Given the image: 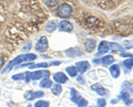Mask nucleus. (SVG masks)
<instances>
[{
	"instance_id": "nucleus-1",
	"label": "nucleus",
	"mask_w": 133,
	"mask_h": 107,
	"mask_svg": "<svg viewBox=\"0 0 133 107\" xmlns=\"http://www.w3.org/2000/svg\"><path fill=\"white\" fill-rule=\"evenodd\" d=\"M37 59V55L36 54H32V53H27V54H21V55H18L17 57H15L12 61H10L5 67L2 70V74H7L8 72H10L12 68L20 65L22 62H28V61H35Z\"/></svg>"
},
{
	"instance_id": "nucleus-2",
	"label": "nucleus",
	"mask_w": 133,
	"mask_h": 107,
	"mask_svg": "<svg viewBox=\"0 0 133 107\" xmlns=\"http://www.w3.org/2000/svg\"><path fill=\"white\" fill-rule=\"evenodd\" d=\"M57 14L60 18H69L72 14V8L66 3H62L58 7L57 9Z\"/></svg>"
},
{
	"instance_id": "nucleus-3",
	"label": "nucleus",
	"mask_w": 133,
	"mask_h": 107,
	"mask_svg": "<svg viewBox=\"0 0 133 107\" xmlns=\"http://www.w3.org/2000/svg\"><path fill=\"white\" fill-rule=\"evenodd\" d=\"M48 48H49V43L47 36H41L36 44V50L38 52H44L48 50Z\"/></svg>"
},
{
	"instance_id": "nucleus-4",
	"label": "nucleus",
	"mask_w": 133,
	"mask_h": 107,
	"mask_svg": "<svg viewBox=\"0 0 133 107\" xmlns=\"http://www.w3.org/2000/svg\"><path fill=\"white\" fill-rule=\"evenodd\" d=\"M50 76V72L49 71H35V72H30V81H37L40 79H45V77Z\"/></svg>"
},
{
	"instance_id": "nucleus-5",
	"label": "nucleus",
	"mask_w": 133,
	"mask_h": 107,
	"mask_svg": "<svg viewBox=\"0 0 133 107\" xmlns=\"http://www.w3.org/2000/svg\"><path fill=\"white\" fill-rule=\"evenodd\" d=\"M44 95V93L42 90H37V92H32V90H28L24 93V98L27 101H33L36 98H40Z\"/></svg>"
},
{
	"instance_id": "nucleus-6",
	"label": "nucleus",
	"mask_w": 133,
	"mask_h": 107,
	"mask_svg": "<svg viewBox=\"0 0 133 107\" xmlns=\"http://www.w3.org/2000/svg\"><path fill=\"white\" fill-rule=\"evenodd\" d=\"M60 31H63V32H71L72 29H73V26L72 23L70 21H66V20H63L59 23V27H58Z\"/></svg>"
},
{
	"instance_id": "nucleus-7",
	"label": "nucleus",
	"mask_w": 133,
	"mask_h": 107,
	"mask_svg": "<svg viewBox=\"0 0 133 107\" xmlns=\"http://www.w3.org/2000/svg\"><path fill=\"white\" fill-rule=\"evenodd\" d=\"M53 81H56V83H58V84H63V83H66L69 80L64 73L58 72L53 75Z\"/></svg>"
},
{
	"instance_id": "nucleus-8",
	"label": "nucleus",
	"mask_w": 133,
	"mask_h": 107,
	"mask_svg": "<svg viewBox=\"0 0 133 107\" xmlns=\"http://www.w3.org/2000/svg\"><path fill=\"white\" fill-rule=\"evenodd\" d=\"M89 67H90V64L88 61H81V62H78L76 64V68L78 73H81V74L84 73L87 70H89Z\"/></svg>"
},
{
	"instance_id": "nucleus-9",
	"label": "nucleus",
	"mask_w": 133,
	"mask_h": 107,
	"mask_svg": "<svg viewBox=\"0 0 133 107\" xmlns=\"http://www.w3.org/2000/svg\"><path fill=\"white\" fill-rule=\"evenodd\" d=\"M110 50V43L107 42V41H102L101 43L99 44V51L95 55H101V54H104L108 51Z\"/></svg>"
},
{
	"instance_id": "nucleus-10",
	"label": "nucleus",
	"mask_w": 133,
	"mask_h": 107,
	"mask_svg": "<svg viewBox=\"0 0 133 107\" xmlns=\"http://www.w3.org/2000/svg\"><path fill=\"white\" fill-rule=\"evenodd\" d=\"M91 88H92V90H94L95 93H98L100 96H105V95H108V90L104 88V87H102L100 84H93L92 86H91Z\"/></svg>"
},
{
	"instance_id": "nucleus-11",
	"label": "nucleus",
	"mask_w": 133,
	"mask_h": 107,
	"mask_svg": "<svg viewBox=\"0 0 133 107\" xmlns=\"http://www.w3.org/2000/svg\"><path fill=\"white\" fill-rule=\"evenodd\" d=\"M100 24H101V22H100L97 18L91 17V18H87V20H85V26L88 28H97Z\"/></svg>"
},
{
	"instance_id": "nucleus-12",
	"label": "nucleus",
	"mask_w": 133,
	"mask_h": 107,
	"mask_svg": "<svg viewBox=\"0 0 133 107\" xmlns=\"http://www.w3.org/2000/svg\"><path fill=\"white\" fill-rule=\"evenodd\" d=\"M110 73H111V76L114 77V79H118L120 76V73H121V70H120V66L116 64L111 65L110 67Z\"/></svg>"
},
{
	"instance_id": "nucleus-13",
	"label": "nucleus",
	"mask_w": 133,
	"mask_h": 107,
	"mask_svg": "<svg viewBox=\"0 0 133 107\" xmlns=\"http://www.w3.org/2000/svg\"><path fill=\"white\" fill-rule=\"evenodd\" d=\"M65 53L69 57H76V56L81 55V51L79 48H71V49H69V50H66Z\"/></svg>"
},
{
	"instance_id": "nucleus-14",
	"label": "nucleus",
	"mask_w": 133,
	"mask_h": 107,
	"mask_svg": "<svg viewBox=\"0 0 133 107\" xmlns=\"http://www.w3.org/2000/svg\"><path fill=\"white\" fill-rule=\"evenodd\" d=\"M95 48V41L92 39H88L84 41V49L88 52H92Z\"/></svg>"
},
{
	"instance_id": "nucleus-15",
	"label": "nucleus",
	"mask_w": 133,
	"mask_h": 107,
	"mask_svg": "<svg viewBox=\"0 0 133 107\" xmlns=\"http://www.w3.org/2000/svg\"><path fill=\"white\" fill-rule=\"evenodd\" d=\"M39 86L41 88H49L52 86V81L49 79V77H45V79H42V81L40 82Z\"/></svg>"
},
{
	"instance_id": "nucleus-16",
	"label": "nucleus",
	"mask_w": 133,
	"mask_h": 107,
	"mask_svg": "<svg viewBox=\"0 0 133 107\" xmlns=\"http://www.w3.org/2000/svg\"><path fill=\"white\" fill-rule=\"evenodd\" d=\"M70 89H71V101L73 103H78L82 97L80 96V94H79L74 88H70Z\"/></svg>"
},
{
	"instance_id": "nucleus-17",
	"label": "nucleus",
	"mask_w": 133,
	"mask_h": 107,
	"mask_svg": "<svg viewBox=\"0 0 133 107\" xmlns=\"http://www.w3.org/2000/svg\"><path fill=\"white\" fill-rule=\"evenodd\" d=\"M114 62V57L112 56V55H107L104 57H102L101 60H100V63H102V64H104V65H109L111 63H113Z\"/></svg>"
},
{
	"instance_id": "nucleus-18",
	"label": "nucleus",
	"mask_w": 133,
	"mask_h": 107,
	"mask_svg": "<svg viewBox=\"0 0 133 107\" xmlns=\"http://www.w3.org/2000/svg\"><path fill=\"white\" fill-rule=\"evenodd\" d=\"M57 28H58V23L56 21H49L47 27H45V30L49 32H52V31H55Z\"/></svg>"
},
{
	"instance_id": "nucleus-19",
	"label": "nucleus",
	"mask_w": 133,
	"mask_h": 107,
	"mask_svg": "<svg viewBox=\"0 0 133 107\" xmlns=\"http://www.w3.org/2000/svg\"><path fill=\"white\" fill-rule=\"evenodd\" d=\"M51 89H52V93L55 94V95H60L61 92H62L61 85L58 84V83H56L55 85H52V86H51Z\"/></svg>"
},
{
	"instance_id": "nucleus-20",
	"label": "nucleus",
	"mask_w": 133,
	"mask_h": 107,
	"mask_svg": "<svg viewBox=\"0 0 133 107\" xmlns=\"http://www.w3.org/2000/svg\"><path fill=\"white\" fill-rule=\"evenodd\" d=\"M65 72L69 74L70 76H72V77H76L78 75V71H77V68L76 66H68L65 70Z\"/></svg>"
},
{
	"instance_id": "nucleus-21",
	"label": "nucleus",
	"mask_w": 133,
	"mask_h": 107,
	"mask_svg": "<svg viewBox=\"0 0 133 107\" xmlns=\"http://www.w3.org/2000/svg\"><path fill=\"white\" fill-rule=\"evenodd\" d=\"M110 49L113 52H115V51H119V52H122L124 49L121 47L120 44H116V43H110Z\"/></svg>"
},
{
	"instance_id": "nucleus-22",
	"label": "nucleus",
	"mask_w": 133,
	"mask_h": 107,
	"mask_svg": "<svg viewBox=\"0 0 133 107\" xmlns=\"http://www.w3.org/2000/svg\"><path fill=\"white\" fill-rule=\"evenodd\" d=\"M49 105H50L49 102L40 100V101H38V102H37L36 104H35V107H49Z\"/></svg>"
},
{
	"instance_id": "nucleus-23",
	"label": "nucleus",
	"mask_w": 133,
	"mask_h": 107,
	"mask_svg": "<svg viewBox=\"0 0 133 107\" xmlns=\"http://www.w3.org/2000/svg\"><path fill=\"white\" fill-rule=\"evenodd\" d=\"M49 66V63H37V64H30L29 67L30 68H38V67H48Z\"/></svg>"
},
{
	"instance_id": "nucleus-24",
	"label": "nucleus",
	"mask_w": 133,
	"mask_h": 107,
	"mask_svg": "<svg viewBox=\"0 0 133 107\" xmlns=\"http://www.w3.org/2000/svg\"><path fill=\"white\" fill-rule=\"evenodd\" d=\"M12 80L14 81H22V80H24V73L16 74V75L12 76Z\"/></svg>"
},
{
	"instance_id": "nucleus-25",
	"label": "nucleus",
	"mask_w": 133,
	"mask_h": 107,
	"mask_svg": "<svg viewBox=\"0 0 133 107\" xmlns=\"http://www.w3.org/2000/svg\"><path fill=\"white\" fill-rule=\"evenodd\" d=\"M77 104H78L79 107H87V106H88V101L84 100V98H81V100L79 101Z\"/></svg>"
},
{
	"instance_id": "nucleus-26",
	"label": "nucleus",
	"mask_w": 133,
	"mask_h": 107,
	"mask_svg": "<svg viewBox=\"0 0 133 107\" xmlns=\"http://www.w3.org/2000/svg\"><path fill=\"white\" fill-rule=\"evenodd\" d=\"M42 2H44L45 5H48L50 7H52V6H56L57 5L58 0H42Z\"/></svg>"
},
{
	"instance_id": "nucleus-27",
	"label": "nucleus",
	"mask_w": 133,
	"mask_h": 107,
	"mask_svg": "<svg viewBox=\"0 0 133 107\" xmlns=\"http://www.w3.org/2000/svg\"><path fill=\"white\" fill-rule=\"evenodd\" d=\"M105 104H107V102L104 98H99L98 100V106L99 107H105Z\"/></svg>"
},
{
	"instance_id": "nucleus-28",
	"label": "nucleus",
	"mask_w": 133,
	"mask_h": 107,
	"mask_svg": "<svg viewBox=\"0 0 133 107\" xmlns=\"http://www.w3.org/2000/svg\"><path fill=\"white\" fill-rule=\"evenodd\" d=\"M3 64H5V57L2 55H0V70H1V67L3 66Z\"/></svg>"
},
{
	"instance_id": "nucleus-29",
	"label": "nucleus",
	"mask_w": 133,
	"mask_h": 107,
	"mask_svg": "<svg viewBox=\"0 0 133 107\" xmlns=\"http://www.w3.org/2000/svg\"><path fill=\"white\" fill-rule=\"evenodd\" d=\"M124 44H125V45H124V49H132L133 48V45L130 43V42H125V43H124Z\"/></svg>"
},
{
	"instance_id": "nucleus-30",
	"label": "nucleus",
	"mask_w": 133,
	"mask_h": 107,
	"mask_svg": "<svg viewBox=\"0 0 133 107\" xmlns=\"http://www.w3.org/2000/svg\"><path fill=\"white\" fill-rule=\"evenodd\" d=\"M30 48H31V43L29 42V43L26 45V47H23V48H22V50H23V51H26V50H29Z\"/></svg>"
},
{
	"instance_id": "nucleus-31",
	"label": "nucleus",
	"mask_w": 133,
	"mask_h": 107,
	"mask_svg": "<svg viewBox=\"0 0 133 107\" xmlns=\"http://www.w3.org/2000/svg\"><path fill=\"white\" fill-rule=\"evenodd\" d=\"M124 85L128 86V87H130V89L133 92V84H132V83H124Z\"/></svg>"
},
{
	"instance_id": "nucleus-32",
	"label": "nucleus",
	"mask_w": 133,
	"mask_h": 107,
	"mask_svg": "<svg viewBox=\"0 0 133 107\" xmlns=\"http://www.w3.org/2000/svg\"><path fill=\"white\" fill-rule=\"evenodd\" d=\"M78 82H79V83H80V84H85V82L83 81L82 77H78Z\"/></svg>"
},
{
	"instance_id": "nucleus-33",
	"label": "nucleus",
	"mask_w": 133,
	"mask_h": 107,
	"mask_svg": "<svg viewBox=\"0 0 133 107\" xmlns=\"http://www.w3.org/2000/svg\"><path fill=\"white\" fill-rule=\"evenodd\" d=\"M131 63H132V66H133V56L131 57Z\"/></svg>"
},
{
	"instance_id": "nucleus-34",
	"label": "nucleus",
	"mask_w": 133,
	"mask_h": 107,
	"mask_svg": "<svg viewBox=\"0 0 133 107\" xmlns=\"http://www.w3.org/2000/svg\"><path fill=\"white\" fill-rule=\"evenodd\" d=\"M28 107H32V105H28Z\"/></svg>"
},
{
	"instance_id": "nucleus-35",
	"label": "nucleus",
	"mask_w": 133,
	"mask_h": 107,
	"mask_svg": "<svg viewBox=\"0 0 133 107\" xmlns=\"http://www.w3.org/2000/svg\"><path fill=\"white\" fill-rule=\"evenodd\" d=\"M0 94H1V92H0Z\"/></svg>"
},
{
	"instance_id": "nucleus-36",
	"label": "nucleus",
	"mask_w": 133,
	"mask_h": 107,
	"mask_svg": "<svg viewBox=\"0 0 133 107\" xmlns=\"http://www.w3.org/2000/svg\"><path fill=\"white\" fill-rule=\"evenodd\" d=\"M0 1H1V0H0Z\"/></svg>"
}]
</instances>
